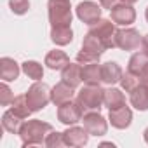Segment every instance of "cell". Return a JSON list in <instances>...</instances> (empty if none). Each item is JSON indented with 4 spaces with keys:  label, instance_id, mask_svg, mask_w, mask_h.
I'll return each mask as SVG.
<instances>
[{
    "label": "cell",
    "instance_id": "cell-35",
    "mask_svg": "<svg viewBox=\"0 0 148 148\" xmlns=\"http://www.w3.org/2000/svg\"><path fill=\"white\" fill-rule=\"evenodd\" d=\"M145 18H146V21H148V7H146V11H145Z\"/></svg>",
    "mask_w": 148,
    "mask_h": 148
},
{
    "label": "cell",
    "instance_id": "cell-8",
    "mask_svg": "<svg viewBox=\"0 0 148 148\" xmlns=\"http://www.w3.org/2000/svg\"><path fill=\"white\" fill-rule=\"evenodd\" d=\"M82 122H84V127L87 129V132L91 136H103L108 131V124H106L105 117L98 110H92V112L84 113Z\"/></svg>",
    "mask_w": 148,
    "mask_h": 148
},
{
    "label": "cell",
    "instance_id": "cell-15",
    "mask_svg": "<svg viewBox=\"0 0 148 148\" xmlns=\"http://www.w3.org/2000/svg\"><path fill=\"white\" fill-rule=\"evenodd\" d=\"M122 68L119 63L115 61H108V63H103L101 64V82L103 84H108V86H113L117 82H120L122 79Z\"/></svg>",
    "mask_w": 148,
    "mask_h": 148
},
{
    "label": "cell",
    "instance_id": "cell-26",
    "mask_svg": "<svg viewBox=\"0 0 148 148\" xmlns=\"http://www.w3.org/2000/svg\"><path fill=\"white\" fill-rule=\"evenodd\" d=\"M139 82H143L141 79H138L136 75H132L131 71H125V73H122V79H120V86H122V89L125 91V92H131Z\"/></svg>",
    "mask_w": 148,
    "mask_h": 148
},
{
    "label": "cell",
    "instance_id": "cell-11",
    "mask_svg": "<svg viewBox=\"0 0 148 148\" xmlns=\"http://www.w3.org/2000/svg\"><path fill=\"white\" fill-rule=\"evenodd\" d=\"M110 12H112V21H113L115 25L127 26V25H132L134 19H136V11L132 9L131 4H124V2H120V4L115 5Z\"/></svg>",
    "mask_w": 148,
    "mask_h": 148
},
{
    "label": "cell",
    "instance_id": "cell-17",
    "mask_svg": "<svg viewBox=\"0 0 148 148\" xmlns=\"http://www.w3.org/2000/svg\"><path fill=\"white\" fill-rule=\"evenodd\" d=\"M73 89H75V87H71L70 84H66L64 80H61L59 84H56V86L51 89V101H52L56 106H59V105L70 101V99L73 98Z\"/></svg>",
    "mask_w": 148,
    "mask_h": 148
},
{
    "label": "cell",
    "instance_id": "cell-30",
    "mask_svg": "<svg viewBox=\"0 0 148 148\" xmlns=\"http://www.w3.org/2000/svg\"><path fill=\"white\" fill-rule=\"evenodd\" d=\"M122 2V0H99V5L103 7V9H108V11H112L115 5H119Z\"/></svg>",
    "mask_w": 148,
    "mask_h": 148
},
{
    "label": "cell",
    "instance_id": "cell-16",
    "mask_svg": "<svg viewBox=\"0 0 148 148\" xmlns=\"http://www.w3.org/2000/svg\"><path fill=\"white\" fill-rule=\"evenodd\" d=\"M61 79L70 84L71 87H79L84 80H82V64L80 63H68L63 70H61Z\"/></svg>",
    "mask_w": 148,
    "mask_h": 148
},
{
    "label": "cell",
    "instance_id": "cell-31",
    "mask_svg": "<svg viewBox=\"0 0 148 148\" xmlns=\"http://www.w3.org/2000/svg\"><path fill=\"white\" fill-rule=\"evenodd\" d=\"M141 52L148 56V35H145V37L141 38Z\"/></svg>",
    "mask_w": 148,
    "mask_h": 148
},
{
    "label": "cell",
    "instance_id": "cell-33",
    "mask_svg": "<svg viewBox=\"0 0 148 148\" xmlns=\"http://www.w3.org/2000/svg\"><path fill=\"white\" fill-rule=\"evenodd\" d=\"M122 2H124V4H131V5H132V4H136V2H138V0H122Z\"/></svg>",
    "mask_w": 148,
    "mask_h": 148
},
{
    "label": "cell",
    "instance_id": "cell-19",
    "mask_svg": "<svg viewBox=\"0 0 148 148\" xmlns=\"http://www.w3.org/2000/svg\"><path fill=\"white\" fill-rule=\"evenodd\" d=\"M82 80L89 86H99L101 82V64L99 63H89L82 66Z\"/></svg>",
    "mask_w": 148,
    "mask_h": 148
},
{
    "label": "cell",
    "instance_id": "cell-22",
    "mask_svg": "<svg viewBox=\"0 0 148 148\" xmlns=\"http://www.w3.org/2000/svg\"><path fill=\"white\" fill-rule=\"evenodd\" d=\"M124 105H125V96L120 89H115V87L105 89V106L108 110H115Z\"/></svg>",
    "mask_w": 148,
    "mask_h": 148
},
{
    "label": "cell",
    "instance_id": "cell-25",
    "mask_svg": "<svg viewBox=\"0 0 148 148\" xmlns=\"http://www.w3.org/2000/svg\"><path fill=\"white\" fill-rule=\"evenodd\" d=\"M21 70L25 71V75L28 79H32V80H40L44 77V68L37 61H25L21 64Z\"/></svg>",
    "mask_w": 148,
    "mask_h": 148
},
{
    "label": "cell",
    "instance_id": "cell-2",
    "mask_svg": "<svg viewBox=\"0 0 148 148\" xmlns=\"http://www.w3.org/2000/svg\"><path fill=\"white\" fill-rule=\"evenodd\" d=\"M51 28L70 26L71 25V5L70 0H49L47 2Z\"/></svg>",
    "mask_w": 148,
    "mask_h": 148
},
{
    "label": "cell",
    "instance_id": "cell-32",
    "mask_svg": "<svg viewBox=\"0 0 148 148\" xmlns=\"http://www.w3.org/2000/svg\"><path fill=\"white\" fill-rule=\"evenodd\" d=\"M143 138H145V141H146V143H148V127H146V129H145V132H143Z\"/></svg>",
    "mask_w": 148,
    "mask_h": 148
},
{
    "label": "cell",
    "instance_id": "cell-5",
    "mask_svg": "<svg viewBox=\"0 0 148 148\" xmlns=\"http://www.w3.org/2000/svg\"><path fill=\"white\" fill-rule=\"evenodd\" d=\"M89 33H92L94 37H98V38L105 44L106 49H113V47H117V44H115V33H117V28H115V23H113L112 19H103V18H101L98 23L91 25Z\"/></svg>",
    "mask_w": 148,
    "mask_h": 148
},
{
    "label": "cell",
    "instance_id": "cell-20",
    "mask_svg": "<svg viewBox=\"0 0 148 148\" xmlns=\"http://www.w3.org/2000/svg\"><path fill=\"white\" fill-rule=\"evenodd\" d=\"M68 63H70L68 54L64 51H59V49H54V51L47 52V56H45V64L51 70H59L61 71Z\"/></svg>",
    "mask_w": 148,
    "mask_h": 148
},
{
    "label": "cell",
    "instance_id": "cell-6",
    "mask_svg": "<svg viewBox=\"0 0 148 148\" xmlns=\"http://www.w3.org/2000/svg\"><path fill=\"white\" fill-rule=\"evenodd\" d=\"M84 112L86 110L82 108V105L79 101L70 99V101H66V103L58 106V120L61 124H64V125H75L77 122L82 120Z\"/></svg>",
    "mask_w": 148,
    "mask_h": 148
},
{
    "label": "cell",
    "instance_id": "cell-10",
    "mask_svg": "<svg viewBox=\"0 0 148 148\" xmlns=\"http://www.w3.org/2000/svg\"><path fill=\"white\" fill-rule=\"evenodd\" d=\"M89 132L86 127H77V125H68V129L63 132V138H64V143L66 146H75V148H80L84 145H87L89 141Z\"/></svg>",
    "mask_w": 148,
    "mask_h": 148
},
{
    "label": "cell",
    "instance_id": "cell-21",
    "mask_svg": "<svg viewBox=\"0 0 148 148\" xmlns=\"http://www.w3.org/2000/svg\"><path fill=\"white\" fill-rule=\"evenodd\" d=\"M23 122H25V119L19 117V115H16L11 108L2 115V127L7 132H11V134H19V129H21Z\"/></svg>",
    "mask_w": 148,
    "mask_h": 148
},
{
    "label": "cell",
    "instance_id": "cell-24",
    "mask_svg": "<svg viewBox=\"0 0 148 148\" xmlns=\"http://www.w3.org/2000/svg\"><path fill=\"white\" fill-rule=\"evenodd\" d=\"M11 110H12L16 115L23 117V119H28L30 113H33V112L30 110V105H28L26 94H19V96H16V98L12 99V103H11Z\"/></svg>",
    "mask_w": 148,
    "mask_h": 148
},
{
    "label": "cell",
    "instance_id": "cell-3",
    "mask_svg": "<svg viewBox=\"0 0 148 148\" xmlns=\"http://www.w3.org/2000/svg\"><path fill=\"white\" fill-rule=\"evenodd\" d=\"M77 101L82 105V108L86 112H92L98 110L105 105V89H101L99 86H89L86 84V87H82L77 94Z\"/></svg>",
    "mask_w": 148,
    "mask_h": 148
},
{
    "label": "cell",
    "instance_id": "cell-1",
    "mask_svg": "<svg viewBox=\"0 0 148 148\" xmlns=\"http://www.w3.org/2000/svg\"><path fill=\"white\" fill-rule=\"evenodd\" d=\"M51 131H54V127L49 122L33 119V120L23 122L19 129V138L23 146H40V145H45V138Z\"/></svg>",
    "mask_w": 148,
    "mask_h": 148
},
{
    "label": "cell",
    "instance_id": "cell-23",
    "mask_svg": "<svg viewBox=\"0 0 148 148\" xmlns=\"http://www.w3.org/2000/svg\"><path fill=\"white\" fill-rule=\"evenodd\" d=\"M51 40L56 45H68L73 40V32L71 26H58L51 28Z\"/></svg>",
    "mask_w": 148,
    "mask_h": 148
},
{
    "label": "cell",
    "instance_id": "cell-34",
    "mask_svg": "<svg viewBox=\"0 0 148 148\" xmlns=\"http://www.w3.org/2000/svg\"><path fill=\"white\" fill-rule=\"evenodd\" d=\"M101 146H112L113 148V143H101Z\"/></svg>",
    "mask_w": 148,
    "mask_h": 148
},
{
    "label": "cell",
    "instance_id": "cell-18",
    "mask_svg": "<svg viewBox=\"0 0 148 148\" xmlns=\"http://www.w3.org/2000/svg\"><path fill=\"white\" fill-rule=\"evenodd\" d=\"M19 64L12 58H2L0 59V79L4 82H12L19 77Z\"/></svg>",
    "mask_w": 148,
    "mask_h": 148
},
{
    "label": "cell",
    "instance_id": "cell-7",
    "mask_svg": "<svg viewBox=\"0 0 148 148\" xmlns=\"http://www.w3.org/2000/svg\"><path fill=\"white\" fill-rule=\"evenodd\" d=\"M141 35L136 28H122L115 33V44L122 51H136L141 47Z\"/></svg>",
    "mask_w": 148,
    "mask_h": 148
},
{
    "label": "cell",
    "instance_id": "cell-29",
    "mask_svg": "<svg viewBox=\"0 0 148 148\" xmlns=\"http://www.w3.org/2000/svg\"><path fill=\"white\" fill-rule=\"evenodd\" d=\"M12 99H14V94L9 89V86L4 82L2 86H0V105H2V106H9L12 103Z\"/></svg>",
    "mask_w": 148,
    "mask_h": 148
},
{
    "label": "cell",
    "instance_id": "cell-12",
    "mask_svg": "<svg viewBox=\"0 0 148 148\" xmlns=\"http://www.w3.org/2000/svg\"><path fill=\"white\" fill-rule=\"evenodd\" d=\"M127 71H131L141 80H148V56L143 52L132 54L127 63Z\"/></svg>",
    "mask_w": 148,
    "mask_h": 148
},
{
    "label": "cell",
    "instance_id": "cell-4",
    "mask_svg": "<svg viewBox=\"0 0 148 148\" xmlns=\"http://www.w3.org/2000/svg\"><path fill=\"white\" fill-rule=\"evenodd\" d=\"M26 99L30 105L32 112H38L42 108H45L51 101V89L45 82L35 80V84L26 91Z\"/></svg>",
    "mask_w": 148,
    "mask_h": 148
},
{
    "label": "cell",
    "instance_id": "cell-13",
    "mask_svg": "<svg viewBox=\"0 0 148 148\" xmlns=\"http://www.w3.org/2000/svg\"><path fill=\"white\" fill-rule=\"evenodd\" d=\"M129 99L131 105L139 110V112H146L148 110V80L139 82L131 92H129Z\"/></svg>",
    "mask_w": 148,
    "mask_h": 148
},
{
    "label": "cell",
    "instance_id": "cell-14",
    "mask_svg": "<svg viewBox=\"0 0 148 148\" xmlns=\"http://www.w3.org/2000/svg\"><path fill=\"white\" fill-rule=\"evenodd\" d=\"M110 124L115 127V129H127L132 122V112L129 106H120V108H115V110H110Z\"/></svg>",
    "mask_w": 148,
    "mask_h": 148
},
{
    "label": "cell",
    "instance_id": "cell-9",
    "mask_svg": "<svg viewBox=\"0 0 148 148\" xmlns=\"http://www.w3.org/2000/svg\"><path fill=\"white\" fill-rule=\"evenodd\" d=\"M77 18L84 23V25H94L101 19V5H98L96 2H91V0H86V2H80L75 9Z\"/></svg>",
    "mask_w": 148,
    "mask_h": 148
},
{
    "label": "cell",
    "instance_id": "cell-27",
    "mask_svg": "<svg viewBox=\"0 0 148 148\" xmlns=\"http://www.w3.org/2000/svg\"><path fill=\"white\" fill-rule=\"evenodd\" d=\"M45 146L49 148H59V146H66L64 143V138H63V132H58V131H51L45 138Z\"/></svg>",
    "mask_w": 148,
    "mask_h": 148
},
{
    "label": "cell",
    "instance_id": "cell-28",
    "mask_svg": "<svg viewBox=\"0 0 148 148\" xmlns=\"http://www.w3.org/2000/svg\"><path fill=\"white\" fill-rule=\"evenodd\" d=\"M9 7H11V11L14 14L23 16L30 9V0H9Z\"/></svg>",
    "mask_w": 148,
    "mask_h": 148
}]
</instances>
